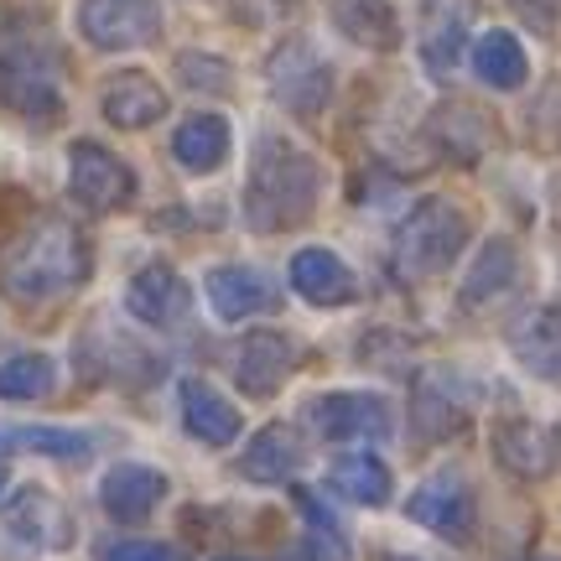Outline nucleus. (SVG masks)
<instances>
[{
  "instance_id": "9d476101",
  "label": "nucleus",
  "mask_w": 561,
  "mask_h": 561,
  "mask_svg": "<svg viewBox=\"0 0 561 561\" xmlns=\"http://www.w3.org/2000/svg\"><path fill=\"white\" fill-rule=\"evenodd\" d=\"M468 58V0H421V68L437 83Z\"/></svg>"
},
{
  "instance_id": "72a5a7b5",
  "label": "nucleus",
  "mask_w": 561,
  "mask_h": 561,
  "mask_svg": "<svg viewBox=\"0 0 561 561\" xmlns=\"http://www.w3.org/2000/svg\"><path fill=\"white\" fill-rule=\"evenodd\" d=\"M307 561H348V541L339 536V525H312L307 530Z\"/></svg>"
},
{
  "instance_id": "6ab92c4d",
  "label": "nucleus",
  "mask_w": 561,
  "mask_h": 561,
  "mask_svg": "<svg viewBox=\"0 0 561 561\" xmlns=\"http://www.w3.org/2000/svg\"><path fill=\"white\" fill-rule=\"evenodd\" d=\"M328 16L364 53H396L405 42L401 11L390 0H328Z\"/></svg>"
},
{
  "instance_id": "423d86ee",
  "label": "nucleus",
  "mask_w": 561,
  "mask_h": 561,
  "mask_svg": "<svg viewBox=\"0 0 561 561\" xmlns=\"http://www.w3.org/2000/svg\"><path fill=\"white\" fill-rule=\"evenodd\" d=\"M161 26V0H79V37L100 53L157 47Z\"/></svg>"
},
{
  "instance_id": "a878e982",
  "label": "nucleus",
  "mask_w": 561,
  "mask_h": 561,
  "mask_svg": "<svg viewBox=\"0 0 561 561\" xmlns=\"http://www.w3.org/2000/svg\"><path fill=\"white\" fill-rule=\"evenodd\" d=\"M328 483L339 489L343 500L369 504V510L390 504V468H385L375 453H343V458L328 468Z\"/></svg>"
},
{
  "instance_id": "39448f33",
  "label": "nucleus",
  "mask_w": 561,
  "mask_h": 561,
  "mask_svg": "<svg viewBox=\"0 0 561 561\" xmlns=\"http://www.w3.org/2000/svg\"><path fill=\"white\" fill-rule=\"evenodd\" d=\"M265 83L280 110L297 121H318L333 104V62L322 58L312 37H280L265 58Z\"/></svg>"
},
{
  "instance_id": "f03ea898",
  "label": "nucleus",
  "mask_w": 561,
  "mask_h": 561,
  "mask_svg": "<svg viewBox=\"0 0 561 561\" xmlns=\"http://www.w3.org/2000/svg\"><path fill=\"white\" fill-rule=\"evenodd\" d=\"M89 280V244L68 219H32L0 250V286L16 301L68 297Z\"/></svg>"
},
{
  "instance_id": "c9c22d12",
  "label": "nucleus",
  "mask_w": 561,
  "mask_h": 561,
  "mask_svg": "<svg viewBox=\"0 0 561 561\" xmlns=\"http://www.w3.org/2000/svg\"><path fill=\"white\" fill-rule=\"evenodd\" d=\"M0 494H5V473H0Z\"/></svg>"
},
{
  "instance_id": "9b49d317",
  "label": "nucleus",
  "mask_w": 561,
  "mask_h": 561,
  "mask_svg": "<svg viewBox=\"0 0 561 561\" xmlns=\"http://www.w3.org/2000/svg\"><path fill=\"white\" fill-rule=\"evenodd\" d=\"M203 291H208V307L219 312L224 322H244L255 318V312H276V280L265 276L261 265H214L208 280H203Z\"/></svg>"
},
{
  "instance_id": "7c9ffc66",
  "label": "nucleus",
  "mask_w": 561,
  "mask_h": 561,
  "mask_svg": "<svg viewBox=\"0 0 561 561\" xmlns=\"http://www.w3.org/2000/svg\"><path fill=\"white\" fill-rule=\"evenodd\" d=\"M94 561H193L182 546L167 541H146V536H121V541H104L94 551Z\"/></svg>"
},
{
  "instance_id": "f257e3e1",
  "label": "nucleus",
  "mask_w": 561,
  "mask_h": 561,
  "mask_svg": "<svg viewBox=\"0 0 561 561\" xmlns=\"http://www.w3.org/2000/svg\"><path fill=\"white\" fill-rule=\"evenodd\" d=\"M322 198V167L286 136H261L250 157V182H244V224L255 234H286L318 214Z\"/></svg>"
},
{
  "instance_id": "0eeeda50",
  "label": "nucleus",
  "mask_w": 561,
  "mask_h": 561,
  "mask_svg": "<svg viewBox=\"0 0 561 561\" xmlns=\"http://www.w3.org/2000/svg\"><path fill=\"white\" fill-rule=\"evenodd\" d=\"M68 193L89 208V214H115L136 198V172L100 140H73L68 146Z\"/></svg>"
},
{
  "instance_id": "aec40b11",
  "label": "nucleus",
  "mask_w": 561,
  "mask_h": 561,
  "mask_svg": "<svg viewBox=\"0 0 561 561\" xmlns=\"http://www.w3.org/2000/svg\"><path fill=\"white\" fill-rule=\"evenodd\" d=\"M494 458L515 473V479H546L557 468V437L525 416H510L494 426Z\"/></svg>"
},
{
  "instance_id": "e433bc0d",
  "label": "nucleus",
  "mask_w": 561,
  "mask_h": 561,
  "mask_svg": "<svg viewBox=\"0 0 561 561\" xmlns=\"http://www.w3.org/2000/svg\"><path fill=\"white\" fill-rule=\"evenodd\" d=\"M541 561H557V557H541Z\"/></svg>"
},
{
  "instance_id": "a211bd4d",
  "label": "nucleus",
  "mask_w": 561,
  "mask_h": 561,
  "mask_svg": "<svg viewBox=\"0 0 561 561\" xmlns=\"http://www.w3.org/2000/svg\"><path fill=\"white\" fill-rule=\"evenodd\" d=\"M286 271H291V291H297L301 301H312V307H343V301H354V291H359L354 271H348L328 244L297 250Z\"/></svg>"
},
{
  "instance_id": "5701e85b",
  "label": "nucleus",
  "mask_w": 561,
  "mask_h": 561,
  "mask_svg": "<svg viewBox=\"0 0 561 561\" xmlns=\"http://www.w3.org/2000/svg\"><path fill=\"white\" fill-rule=\"evenodd\" d=\"M301 437L291 432V426H265V432H255L250 437V447L240 453V473L250 483H286L291 473L301 468Z\"/></svg>"
},
{
  "instance_id": "cd10ccee",
  "label": "nucleus",
  "mask_w": 561,
  "mask_h": 561,
  "mask_svg": "<svg viewBox=\"0 0 561 561\" xmlns=\"http://www.w3.org/2000/svg\"><path fill=\"white\" fill-rule=\"evenodd\" d=\"M11 530L16 536H26V546L32 551H42V546H62L68 536H62V510L42 489H21L16 504H11Z\"/></svg>"
},
{
  "instance_id": "b1692460",
  "label": "nucleus",
  "mask_w": 561,
  "mask_h": 561,
  "mask_svg": "<svg viewBox=\"0 0 561 561\" xmlns=\"http://www.w3.org/2000/svg\"><path fill=\"white\" fill-rule=\"evenodd\" d=\"M229 121L224 115H187V121L172 130V161L182 172H214L229 157Z\"/></svg>"
},
{
  "instance_id": "20e7f679",
  "label": "nucleus",
  "mask_w": 561,
  "mask_h": 561,
  "mask_svg": "<svg viewBox=\"0 0 561 561\" xmlns=\"http://www.w3.org/2000/svg\"><path fill=\"white\" fill-rule=\"evenodd\" d=\"M468 234H473V224H468V214L453 198L432 193V198L411 203V214L396 224V271L405 280L442 276L462 255Z\"/></svg>"
},
{
  "instance_id": "473e14b6",
  "label": "nucleus",
  "mask_w": 561,
  "mask_h": 561,
  "mask_svg": "<svg viewBox=\"0 0 561 561\" xmlns=\"http://www.w3.org/2000/svg\"><path fill=\"white\" fill-rule=\"evenodd\" d=\"M510 11H515L536 37H551L561 26V0H510Z\"/></svg>"
},
{
  "instance_id": "393cba45",
  "label": "nucleus",
  "mask_w": 561,
  "mask_h": 561,
  "mask_svg": "<svg viewBox=\"0 0 561 561\" xmlns=\"http://www.w3.org/2000/svg\"><path fill=\"white\" fill-rule=\"evenodd\" d=\"M468 62H473V73H479L489 89H500V94H510V89H520V83L530 79V58H525L520 37H515V32H504V26L483 32V37L473 42Z\"/></svg>"
},
{
  "instance_id": "bb28decb",
  "label": "nucleus",
  "mask_w": 561,
  "mask_h": 561,
  "mask_svg": "<svg viewBox=\"0 0 561 561\" xmlns=\"http://www.w3.org/2000/svg\"><path fill=\"white\" fill-rule=\"evenodd\" d=\"M0 453H42V458L79 462L94 453V437L73 426H0Z\"/></svg>"
},
{
  "instance_id": "7ed1b4c3",
  "label": "nucleus",
  "mask_w": 561,
  "mask_h": 561,
  "mask_svg": "<svg viewBox=\"0 0 561 561\" xmlns=\"http://www.w3.org/2000/svg\"><path fill=\"white\" fill-rule=\"evenodd\" d=\"M0 104L16 110L21 121H58L62 100V47L47 32H16L0 42Z\"/></svg>"
},
{
  "instance_id": "4be33fe9",
  "label": "nucleus",
  "mask_w": 561,
  "mask_h": 561,
  "mask_svg": "<svg viewBox=\"0 0 561 561\" xmlns=\"http://www.w3.org/2000/svg\"><path fill=\"white\" fill-rule=\"evenodd\" d=\"M510 348L515 359L541 375V380H561V307H536L525 312L520 328L510 333Z\"/></svg>"
},
{
  "instance_id": "c756f323",
  "label": "nucleus",
  "mask_w": 561,
  "mask_h": 561,
  "mask_svg": "<svg viewBox=\"0 0 561 561\" xmlns=\"http://www.w3.org/2000/svg\"><path fill=\"white\" fill-rule=\"evenodd\" d=\"M178 79L187 89H203V94H224L234 83V68L214 53H178Z\"/></svg>"
},
{
  "instance_id": "dca6fc26",
  "label": "nucleus",
  "mask_w": 561,
  "mask_h": 561,
  "mask_svg": "<svg viewBox=\"0 0 561 561\" xmlns=\"http://www.w3.org/2000/svg\"><path fill=\"white\" fill-rule=\"evenodd\" d=\"M161 500H167V473L151 468V462H115V468L100 479L104 515H110V520H121V525L146 520Z\"/></svg>"
},
{
  "instance_id": "412c9836",
  "label": "nucleus",
  "mask_w": 561,
  "mask_h": 561,
  "mask_svg": "<svg viewBox=\"0 0 561 561\" xmlns=\"http://www.w3.org/2000/svg\"><path fill=\"white\" fill-rule=\"evenodd\" d=\"M515 280H520V250H515V240L494 234V240H483V250H479V261H473V271L462 276L458 301L468 307V312H479V307H489L494 297H504V291H510Z\"/></svg>"
},
{
  "instance_id": "1a4fd4ad",
  "label": "nucleus",
  "mask_w": 561,
  "mask_h": 561,
  "mask_svg": "<svg viewBox=\"0 0 561 561\" xmlns=\"http://www.w3.org/2000/svg\"><path fill=\"white\" fill-rule=\"evenodd\" d=\"M405 515L426 525L432 536H442V541H468L473 536V494H468V483L453 468L421 483L416 494L405 500Z\"/></svg>"
},
{
  "instance_id": "f8f14e48",
  "label": "nucleus",
  "mask_w": 561,
  "mask_h": 561,
  "mask_svg": "<svg viewBox=\"0 0 561 561\" xmlns=\"http://www.w3.org/2000/svg\"><path fill=\"white\" fill-rule=\"evenodd\" d=\"M100 110L104 121L115 125V130H146V125L167 121V89H161L151 73H140V68H125V73H110L100 89Z\"/></svg>"
},
{
  "instance_id": "4468645a",
  "label": "nucleus",
  "mask_w": 561,
  "mask_h": 561,
  "mask_svg": "<svg viewBox=\"0 0 561 561\" xmlns=\"http://www.w3.org/2000/svg\"><path fill=\"white\" fill-rule=\"evenodd\" d=\"M291 369H297V343L276 333V328H261V333H250L240 343V359H234V380H240L244 396H255V401H271L280 385L291 380Z\"/></svg>"
},
{
  "instance_id": "f3484780",
  "label": "nucleus",
  "mask_w": 561,
  "mask_h": 561,
  "mask_svg": "<svg viewBox=\"0 0 561 561\" xmlns=\"http://www.w3.org/2000/svg\"><path fill=\"white\" fill-rule=\"evenodd\" d=\"M178 411L182 426L203 442V447H229L244 432V416L234 401H224V390H214L208 380H182L178 385Z\"/></svg>"
},
{
  "instance_id": "2f4dec72",
  "label": "nucleus",
  "mask_w": 561,
  "mask_h": 561,
  "mask_svg": "<svg viewBox=\"0 0 561 561\" xmlns=\"http://www.w3.org/2000/svg\"><path fill=\"white\" fill-rule=\"evenodd\" d=\"M234 16L244 26H271V21H291L301 11V0H229Z\"/></svg>"
},
{
  "instance_id": "ddd939ff",
  "label": "nucleus",
  "mask_w": 561,
  "mask_h": 561,
  "mask_svg": "<svg viewBox=\"0 0 561 561\" xmlns=\"http://www.w3.org/2000/svg\"><path fill=\"white\" fill-rule=\"evenodd\" d=\"M187 301H193V291L172 265H140L125 280V312L146 328H178L187 318Z\"/></svg>"
},
{
  "instance_id": "2eb2a0df",
  "label": "nucleus",
  "mask_w": 561,
  "mask_h": 561,
  "mask_svg": "<svg viewBox=\"0 0 561 561\" xmlns=\"http://www.w3.org/2000/svg\"><path fill=\"white\" fill-rule=\"evenodd\" d=\"M411 426H416L421 442H442L458 437L468 426V396L458 390V375L453 369H432L416 380V396H411Z\"/></svg>"
},
{
  "instance_id": "f704fd0d",
  "label": "nucleus",
  "mask_w": 561,
  "mask_h": 561,
  "mask_svg": "<svg viewBox=\"0 0 561 561\" xmlns=\"http://www.w3.org/2000/svg\"><path fill=\"white\" fill-rule=\"evenodd\" d=\"M219 561H250V557H219Z\"/></svg>"
},
{
  "instance_id": "6e6552de",
  "label": "nucleus",
  "mask_w": 561,
  "mask_h": 561,
  "mask_svg": "<svg viewBox=\"0 0 561 561\" xmlns=\"http://www.w3.org/2000/svg\"><path fill=\"white\" fill-rule=\"evenodd\" d=\"M312 432L328 442H359V437H390V405L369 390H333L307 405Z\"/></svg>"
},
{
  "instance_id": "c85d7f7f",
  "label": "nucleus",
  "mask_w": 561,
  "mask_h": 561,
  "mask_svg": "<svg viewBox=\"0 0 561 561\" xmlns=\"http://www.w3.org/2000/svg\"><path fill=\"white\" fill-rule=\"evenodd\" d=\"M58 385V364L47 354H16L0 364V401H42Z\"/></svg>"
}]
</instances>
